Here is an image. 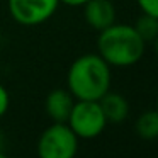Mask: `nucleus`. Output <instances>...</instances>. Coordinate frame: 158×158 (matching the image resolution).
I'll return each mask as SVG.
<instances>
[{
  "instance_id": "4",
  "label": "nucleus",
  "mask_w": 158,
  "mask_h": 158,
  "mask_svg": "<svg viewBox=\"0 0 158 158\" xmlns=\"http://www.w3.org/2000/svg\"><path fill=\"white\" fill-rule=\"evenodd\" d=\"M66 124L78 136V139H94L100 136L107 123L99 100H75Z\"/></svg>"
},
{
  "instance_id": "2",
  "label": "nucleus",
  "mask_w": 158,
  "mask_h": 158,
  "mask_svg": "<svg viewBox=\"0 0 158 158\" xmlns=\"http://www.w3.org/2000/svg\"><path fill=\"white\" fill-rule=\"evenodd\" d=\"M146 43L129 24H110L99 31L97 53L110 68H127L143 58Z\"/></svg>"
},
{
  "instance_id": "14",
  "label": "nucleus",
  "mask_w": 158,
  "mask_h": 158,
  "mask_svg": "<svg viewBox=\"0 0 158 158\" xmlns=\"http://www.w3.org/2000/svg\"><path fill=\"white\" fill-rule=\"evenodd\" d=\"M4 156V136L0 134V158Z\"/></svg>"
},
{
  "instance_id": "5",
  "label": "nucleus",
  "mask_w": 158,
  "mask_h": 158,
  "mask_svg": "<svg viewBox=\"0 0 158 158\" xmlns=\"http://www.w3.org/2000/svg\"><path fill=\"white\" fill-rule=\"evenodd\" d=\"M7 7L17 24L34 27L48 22L56 14L60 0H7Z\"/></svg>"
},
{
  "instance_id": "1",
  "label": "nucleus",
  "mask_w": 158,
  "mask_h": 158,
  "mask_svg": "<svg viewBox=\"0 0 158 158\" xmlns=\"http://www.w3.org/2000/svg\"><path fill=\"white\" fill-rule=\"evenodd\" d=\"M110 66L99 53L82 55L70 65L66 73V89L77 100H99L110 90Z\"/></svg>"
},
{
  "instance_id": "7",
  "label": "nucleus",
  "mask_w": 158,
  "mask_h": 158,
  "mask_svg": "<svg viewBox=\"0 0 158 158\" xmlns=\"http://www.w3.org/2000/svg\"><path fill=\"white\" fill-rule=\"evenodd\" d=\"M75 100L68 89H55L46 95L44 110L53 123H66Z\"/></svg>"
},
{
  "instance_id": "12",
  "label": "nucleus",
  "mask_w": 158,
  "mask_h": 158,
  "mask_svg": "<svg viewBox=\"0 0 158 158\" xmlns=\"http://www.w3.org/2000/svg\"><path fill=\"white\" fill-rule=\"evenodd\" d=\"M9 107H10V95H9L7 89L0 83V117H4L7 114Z\"/></svg>"
},
{
  "instance_id": "6",
  "label": "nucleus",
  "mask_w": 158,
  "mask_h": 158,
  "mask_svg": "<svg viewBox=\"0 0 158 158\" xmlns=\"http://www.w3.org/2000/svg\"><path fill=\"white\" fill-rule=\"evenodd\" d=\"M82 7L85 22L95 31H102L116 22L114 0H89Z\"/></svg>"
},
{
  "instance_id": "13",
  "label": "nucleus",
  "mask_w": 158,
  "mask_h": 158,
  "mask_svg": "<svg viewBox=\"0 0 158 158\" xmlns=\"http://www.w3.org/2000/svg\"><path fill=\"white\" fill-rule=\"evenodd\" d=\"M85 2H89V0H60V4L72 5V7H82Z\"/></svg>"
},
{
  "instance_id": "11",
  "label": "nucleus",
  "mask_w": 158,
  "mask_h": 158,
  "mask_svg": "<svg viewBox=\"0 0 158 158\" xmlns=\"http://www.w3.org/2000/svg\"><path fill=\"white\" fill-rule=\"evenodd\" d=\"M141 12L158 19V0H136Z\"/></svg>"
},
{
  "instance_id": "8",
  "label": "nucleus",
  "mask_w": 158,
  "mask_h": 158,
  "mask_svg": "<svg viewBox=\"0 0 158 158\" xmlns=\"http://www.w3.org/2000/svg\"><path fill=\"white\" fill-rule=\"evenodd\" d=\"M100 109H102L104 116H106L107 123L110 124H119L129 114V102L124 95L112 90H107L102 97L99 99Z\"/></svg>"
},
{
  "instance_id": "16",
  "label": "nucleus",
  "mask_w": 158,
  "mask_h": 158,
  "mask_svg": "<svg viewBox=\"0 0 158 158\" xmlns=\"http://www.w3.org/2000/svg\"><path fill=\"white\" fill-rule=\"evenodd\" d=\"M156 110H158V94H156Z\"/></svg>"
},
{
  "instance_id": "10",
  "label": "nucleus",
  "mask_w": 158,
  "mask_h": 158,
  "mask_svg": "<svg viewBox=\"0 0 158 158\" xmlns=\"http://www.w3.org/2000/svg\"><path fill=\"white\" fill-rule=\"evenodd\" d=\"M133 27L136 29V32L141 36L144 43H153L158 36V19L148 14H141L134 21Z\"/></svg>"
},
{
  "instance_id": "15",
  "label": "nucleus",
  "mask_w": 158,
  "mask_h": 158,
  "mask_svg": "<svg viewBox=\"0 0 158 158\" xmlns=\"http://www.w3.org/2000/svg\"><path fill=\"white\" fill-rule=\"evenodd\" d=\"M155 53H156V56H158V36H156V39H155Z\"/></svg>"
},
{
  "instance_id": "9",
  "label": "nucleus",
  "mask_w": 158,
  "mask_h": 158,
  "mask_svg": "<svg viewBox=\"0 0 158 158\" xmlns=\"http://www.w3.org/2000/svg\"><path fill=\"white\" fill-rule=\"evenodd\" d=\"M134 131L143 139H158V110H144L134 123Z\"/></svg>"
},
{
  "instance_id": "3",
  "label": "nucleus",
  "mask_w": 158,
  "mask_h": 158,
  "mask_svg": "<svg viewBox=\"0 0 158 158\" xmlns=\"http://www.w3.org/2000/svg\"><path fill=\"white\" fill-rule=\"evenodd\" d=\"M36 150L41 158H73L78 151V136L66 123H53L41 133Z\"/></svg>"
}]
</instances>
